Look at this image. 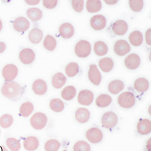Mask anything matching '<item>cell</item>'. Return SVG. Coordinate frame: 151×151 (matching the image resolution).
<instances>
[{
  "instance_id": "obj_1",
  "label": "cell",
  "mask_w": 151,
  "mask_h": 151,
  "mask_svg": "<svg viewBox=\"0 0 151 151\" xmlns=\"http://www.w3.org/2000/svg\"><path fill=\"white\" fill-rule=\"evenodd\" d=\"M1 92L3 96L12 100H17L21 97L24 90L16 81H5L1 87Z\"/></svg>"
},
{
  "instance_id": "obj_2",
  "label": "cell",
  "mask_w": 151,
  "mask_h": 151,
  "mask_svg": "<svg viewBox=\"0 0 151 151\" xmlns=\"http://www.w3.org/2000/svg\"><path fill=\"white\" fill-rule=\"evenodd\" d=\"M117 102L121 107L123 108H131L136 103V98L133 93L126 91L119 95Z\"/></svg>"
},
{
  "instance_id": "obj_3",
  "label": "cell",
  "mask_w": 151,
  "mask_h": 151,
  "mask_svg": "<svg viewBox=\"0 0 151 151\" xmlns=\"http://www.w3.org/2000/svg\"><path fill=\"white\" fill-rule=\"evenodd\" d=\"M47 123V116L41 112L35 113L30 119L31 125L35 130H42L46 126Z\"/></svg>"
},
{
  "instance_id": "obj_4",
  "label": "cell",
  "mask_w": 151,
  "mask_h": 151,
  "mask_svg": "<svg viewBox=\"0 0 151 151\" xmlns=\"http://www.w3.org/2000/svg\"><path fill=\"white\" fill-rule=\"evenodd\" d=\"M91 51V44L87 41H78L75 46V53L80 58L87 57L90 54Z\"/></svg>"
},
{
  "instance_id": "obj_5",
  "label": "cell",
  "mask_w": 151,
  "mask_h": 151,
  "mask_svg": "<svg viewBox=\"0 0 151 151\" xmlns=\"http://www.w3.org/2000/svg\"><path fill=\"white\" fill-rule=\"evenodd\" d=\"M118 121L117 115L112 111L104 113L101 119V124L103 127L107 129H111L116 125Z\"/></svg>"
},
{
  "instance_id": "obj_6",
  "label": "cell",
  "mask_w": 151,
  "mask_h": 151,
  "mask_svg": "<svg viewBox=\"0 0 151 151\" xmlns=\"http://www.w3.org/2000/svg\"><path fill=\"white\" fill-rule=\"evenodd\" d=\"M18 74V69L13 64L6 65L2 70V76L6 81H11L16 78Z\"/></svg>"
},
{
  "instance_id": "obj_7",
  "label": "cell",
  "mask_w": 151,
  "mask_h": 151,
  "mask_svg": "<svg viewBox=\"0 0 151 151\" xmlns=\"http://www.w3.org/2000/svg\"><path fill=\"white\" fill-rule=\"evenodd\" d=\"M86 136L87 139L90 143H98L103 139V134L100 129L96 127H93L87 131Z\"/></svg>"
},
{
  "instance_id": "obj_8",
  "label": "cell",
  "mask_w": 151,
  "mask_h": 151,
  "mask_svg": "<svg viewBox=\"0 0 151 151\" xmlns=\"http://www.w3.org/2000/svg\"><path fill=\"white\" fill-rule=\"evenodd\" d=\"M78 102L83 106H89L93 102V94L89 90H82L79 92L77 97Z\"/></svg>"
},
{
  "instance_id": "obj_9",
  "label": "cell",
  "mask_w": 151,
  "mask_h": 151,
  "mask_svg": "<svg viewBox=\"0 0 151 151\" xmlns=\"http://www.w3.org/2000/svg\"><path fill=\"white\" fill-rule=\"evenodd\" d=\"M114 50L117 55L123 56L130 51V46L126 41L119 40L115 43Z\"/></svg>"
},
{
  "instance_id": "obj_10",
  "label": "cell",
  "mask_w": 151,
  "mask_h": 151,
  "mask_svg": "<svg viewBox=\"0 0 151 151\" xmlns=\"http://www.w3.org/2000/svg\"><path fill=\"white\" fill-rule=\"evenodd\" d=\"M106 20L103 15H97L91 17L90 19V25L93 29L99 31L106 27Z\"/></svg>"
},
{
  "instance_id": "obj_11",
  "label": "cell",
  "mask_w": 151,
  "mask_h": 151,
  "mask_svg": "<svg viewBox=\"0 0 151 151\" xmlns=\"http://www.w3.org/2000/svg\"><path fill=\"white\" fill-rule=\"evenodd\" d=\"M19 58L22 63L29 65L34 61L35 54L34 51L30 48H24L19 52Z\"/></svg>"
},
{
  "instance_id": "obj_12",
  "label": "cell",
  "mask_w": 151,
  "mask_h": 151,
  "mask_svg": "<svg viewBox=\"0 0 151 151\" xmlns=\"http://www.w3.org/2000/svg\"><path fill=\"white\" fill-rule=\"evenodd\" d=\"M88 78L95 85H99L101 81V74L96 65H91L88 70Z\"/></svg>"
},
{
  "instance_id": "obj_13",
  "label": "cell",
  "mask_w": 151,
  "mask_h": 151,
  "mask_svg": "<svg viewBox=\"0 0 151 151\" xmlns=\"http://www.w3.org/2000/svg\"><path fill=\"white\" fill-rule=\"evenodd\" d=\"M30 27V23L29 20L24 17H18L16 18L13 22V28L16 31L22 33L25 32Z\"/></svg>"
},
{
  "instance_id": "obj_14",
  "label": "cell",
  "mask_w": 151,
  "mask_h": 151,
  "mask_svg": "<svg viewBox=\"0 0 151 151\" xmlns=\"http://www.w3.org/2000/svg\"><path fill=\"white\" fill-rule=\"evenodd\" d=\"M140 58L138 55L131 54L127 56L124 60V65L130 70H134L138 68L140 65Z\"/></svg>"
},
{
  "instance_id": "obj_15",
  "label": "cell",
  "mask_w": 151,
  "mask_h": 151,
  "mask_svg": "<svg viewBox=\"0 0 151 151\" xmlns=\"http://www.w3.org/2000/svg\"><path fill=\"white\" fill-rule=\"evenodd\" d=\"M32 89L36 94L44 95L46 93L47 91V85L45 81L41 79H38L33 82Z\"/></svg>"
},
{
  "instance_id": "obj_16",
  "label": "cell",
  "mask_w": 151,
  "mask_h": 151,
  "mask_svg": "<svg viewBox=\"0 0 151 151\" xmlns=\"http://www.w3.org/2000/svg\"><path fill=\"white\" fill-rule=\"evenodd\" d=\"M59 34L62 38H70L74 35V28L70 23H64L59 28Z\"/></svg>"
},
{
  "instance_id": "obj_17",
  "label": "cell",
  "mask_w": 151,
  "mask_h": 151,
  "mask_svg": "<svg viewBox=\"0 0 151 151\" xmlns=\"http://www.w3.org/2000/svg\"><path fill=\"white\" fill-rule=\"evenodd\" d=\"M137 130L141 135H147L151 132V122L147 119L140 120L137 124Z\"/></svg>"
},
{
  "instance_id": "obj_18",
  "label": "cell",
  "mask_w": 151,
  "mask_h": 151,
  "mask_svg": "<svg viewBox=\"0 0 151 151\" xmlns=\"http://www.w3.org/2000/svg\"><path fill=\"white\" fill-rule=\"evenodd\" d=\"M112 30L117 35H123L128 31V25L127 22L122 20L115 22L112 25Z\"/></svg>"
},
{
  "instance_id": "obj_19",
  "label": "cell",
  "mask_w": 151,
  "mask_h": 151,
  "mask_svg": "<svg viewBox=\"0 0 151 151\" xmlns=\"http://www.w3.org/2000/svg\"><path fill=\"white\" fill-rule=\"evenodd\" d=\"M90 113L86 108L80 107L75 111V119L80 123H85L90 119Z\"/></svg>"
},
{
  "instance_id": "obj_20",
  "label": "cell",
  "mask_w": 151,
  "mask_h": 151,
  "mask_svg": "<svg viewBox=\"0 0 151 151\" xmlns=\"http://www.w3.org/2000/svg\"><path fill=\"white\" fill-rule=\"evenodd\" d=\"M39 146V141L37 137L35 136H29L24 139V147L27 151H34L38 149Z\"/></svg>"
},
{
  "instance_id": "obj_21",
  "label": "cell",
  "mask_w": 151,
  "mask_h": 151,
  "mask_svg": "<svg viewBox=\"0 0 151 151\" xmlns=\"http://www.w3.org/2000/svg\"><path fill=\"white\" fill-rule=\"evenodd\" d=\"M124 85L123 82L119 80H115L110 82L108 84V89L112 94H117L123 90Z\"/></svg>"
},
{
  "instance_id": "obj_22",
  "label": "cell",
  "mask_w": 151,
  "mask_h": 151,
  "mask_svg": "<svg viewBox=\"0 0 151 151\" xmlns=\"http://www.w3.org/2000/svg\"><path fill=\"white\" fill-rule=\"evenodd\" d=\"M149 83L147 79L144 78H139L134 81V87L139 93H144L148 90Z\"/></svg>"
},
{
  "instance_id": "obj_23",
  "label": "cell",
  "mask_w": 151,
  "mask_h": 151,
  "mask_svg": "<svg viewBox=\"0 0 151 151\" xmlns=\"http://www.w3.org/2000/svg\"><path fill=\"white\" fill-rule=\"evenodd\" d=\"M66 82V78L61 73H56L52 78V85L55 89H60L65 85Z\"/></svg>"
},
{
  "instance_id": "obj_24",
  "label": "cell",
  "mask_w": 151,
  "mask_h": 151,
  "mask_svg": "<svg viewBox=\"0 0 151 151\" xmlns=\"http://www.w3.org/2000/svg\"><path fill=\"white\" fill-rule=\"evenodd\" d=\"M29 39L32 44H38L43 38V33L38 28H33L29 32Z\"/></svg>"
},
{
  "instance_id": "obj_25",
  "label": "cell",
  "mask_w": 151,
  "mask_h": 151,
  "mask_svg": "<svg viewBox=\"0 0 151 151\" xmlns=\"http://www.w3.org/2000/svg\"><path fill=\"white\" fill-rule=\"evenodd\" d=\"M77 91L75 87L72 85H69V86L65 87L64 89H62L61 92L62 98L65 100H71L75 98L76 95Z\"/></svg>"
},
{
  "instance_id": "obj_26",
  "label": "cell",
  "mask_w": 151,
  "mask_h": 151,
  "mask_svg": "<svg viewBox=\"0 0 151 151\" xmlns=\"http://www.w3.org/2000/svg\"><path fill=\"white\" fill-rule=\"evenodd\" d=\"M129 41L134 46H139L142 44L143 41V34L139 31H134L129 35Z\"/></svg>"
},
{
  "instance_id": "obj_27",
  "label": "cell",
  "mask_w": 151,
  "mask_h": 151,
  "mask_svg": "<svg viewBox=\"0 0 151 151\" xmlns=\"http://www.w3.org/2000/svg\"><path fill=\"white\" fill-rule=\"evenodd\" d=\"M99 66L101 70L104 73H108L112 70L114 67V61L110 57H104L99 61Z\"/></svg>"
},
{
  "instance_id": "obj_28",
  "label": "cell",
  "mask_w": 151,
  "mask_h": 151,
  "mask_svg": "<svg viewBox=\"0 0 151 151\" xmlns=\"http://www.w3.org/2000/svg\"><path fill=\"white\" fill-rule=\"evenodd\" d=\"M112 101V98L110 95L102 94L96 98V104L99 107H106L109 106Z\"/></svg>"
},
{
  "instance_id": "obj_29",
  "label": "cell",
  "mask_w": 151,
  "mask_h": 151,
  "mask_svg": "<svg viewBox=\"0 0 151 151\" xmlns=\"http://www.w3.org/2000/svg\"><path fill=\"white\" fill-rule=\"evenodd\" d=\"M34 110V106L30 102L23 103L19 107V114L24 117H28Z\"/></svg>"
},
{
  "instance_id": "obj_30",
  "label": "cell",
  "mask_w": 151,
  "mask_h": 151,
  "mask_svg": "<svg viewBox=\"0 0 151 151\" xmlns=\"http://www.w3.org/2000/svg\"><path fill=\"white\" fill-rule=\"evenodd\" d=\"M102 8V3L99 0H88L86 2V9L90 13L99 12Z\"/></svg>"
},
{
  "instance_id": "obj_31",
  "label": "cell",
  "mask_w": 151,
  "mask_h": 151,
  "mask_svg": "<svg viewBox=\"0 0 151 151\" xmlns=\"http://www.w3.org/2000/svg\"><path fill=\"white\" fill-rule=\"evenodd\" d=\"M95 53L98 56H103L106 55L108 52V46L104 42L102 41H97L93 46Z\"/></svg>"
},
{
  "instance_id": "obj_32",
  "label": "cell",
  "mask_w": 151,
  "mask_h": 151,
  "mask_svg": "<svg viewBox=\"0 0 151 151\" xmlns=\"http://www.w3.org/2000/svg\"><path fill=\"white\" fill-rule=\"evenodd\" d=\"M27 16L32 21L37 22L40 20L42 17V12L40 9L32 7L29 9L27 11Z\"/></svg>"
},
{
  "instance_id": "obj_33",
  "label": "cell",
  "mask_w": 151,
  "mask_h": 151,
  "mask_svg": "<svg viewBox=\"0 0 151 151\" xmlns=\"http://www.w3.org/2000/svg\"><path fill=\"white\" fill-rule=\"evenodd\" d=\"M43 45L46 50L51 52L53 51L55 49L56 46H57V41H56V39L52 36L47 35L44 38Z\"/></svg>"
},
{
  "instance_id": "obj_34",
  "label": "cell",
  "mask_w": 151,
  "mask_h": 151,
  "mask_svg": "<svg viewBox=\"0 0 151 151\" xmlns=\"http://www.w3.org/2000/svg\"><path fill=\"white\" fill-rule=\"evenodd\" d=\"M50 107L55 112L59 113L61 112L64 109V104L59 98H54L50 101Z\"/></svg>"
},
{
  "instance_id": "obj_35",
  "label": "cell",
  "mask_w": 151,
  "mask_h": 151,
  "mask_svg": "<svg viewBox=\"0 0 151 151\" xmlns=\"http://www.w3.org/2000/svg\"><path fill=\"white\" fill-rule=\"evenodd\" d=\"M78 71H79V67L77 63L72 62V63H69L66 67L65 68V74L68 77H74L75 76H76Z\"/></svg>"
},
{
  "instance_id": "obj_36",
  "label": "cell",
  "mask_w": 151,
  "mask_h": 151,
  "mask_svg": "<svg viewBox=\"0 0 151 151\" xmlns=\"http://www.w3.org/2000/svg\"><path fill=\"white\" fill-rule=\"evenodd\" d=\"M60 143L58 141L55 139H51L47 141L45 143L44 149L45 151H58L60 149Z\"/></svg>"
},
{
  "instance_id": "obj_37",
  "label": "cell",
  "mask_w": 151,
  "mask_h": 151,
  "mask_svg": "<svg viewBox=\"0 0 151 151\" xmlns=\"http://www.w3.org/2000/svg\"><path fill=\"white\" fill-rule=\"evenodd\" d=\"M6 145L11 151H19L21 148L20 143L14 137H9L6 139Z\"/></svg>"
},
{
  "instance_id": "obj_38",
  "label": "cell",
  "mask_w": 151,
  "mask_h": 151,
  "mask_svg": "<svg viewBox=\"0 0 151 151\" xmlns=\"http://www.w3.org/2000/svg\"><path fill=\"white\" fill-rule=\"evenodd\" d=\"M13 117L9 114H4L0 117V126L3 128H8L13 123Z\"/></svg>"
},
{
  "instance_id": "obj_39",
  "label": "cell",
  "mask_w": 151,
  "mask_h": 151,
  "mask_svg": "<svg viewBox=\"0 0 151 151\" xmlns=\"http://www.w3.org/2000/svg\"><path fill=\"white\" fill-rule=\"evenodd\" d=\"M89 144L84 141H78L73 146V151H90Z\"/></svg>"
},
{
  "instance_id": "obj_40",
  "label": "cell",
  "mask_w": 151,
  "mask_h": 151,
  "mask_svg": "<svg viewBox=\"0 0 151 151\" xmlns=\"http://www.w3.org/2000/svg\"><path fill=\"white\" fill-rule=\"evenodd\" d=\"M130 8L134 12H140L143 7V1L142 0H130Z\"/></svg>"
},
{
  "instance_id": "obj_41",
  "label": "cell",
  "mask_w": 151,
  "mask_h": 151,
  "mask_svg": "<svg viewBox=\"0 0 151 151\" xmlns=\"http://www.w3.org/2000/svg\"><path fill=\"white\" fill-rule=\"evenodd\" d=\"M71 5L75 11L81 12L83 11L84 8V1L83 0H73L71 1Z\"/></svg>"
},
{
  "instance_id": "obj_42",
  "label": "cell",
  "mask_w": 151,
  "mask_h": 151,
  "mask_svg": "<svg viewBox=\"0 0 151 151\" xmlns=\"http://www.w3.org/2000/svg\"><path fill=\"white\" fill-rule=\"evenodd\" d=\"M58 3L57 0H44L43 5L45 8L52 9L57 6Z\"/></svg>"
},
{
  "instance_id": "obj_43",
  "label": "cell",
  "mask_w": 151,
  "mask_h": 151,
  "mask_svg": "<svg viewBox=\"0 0 151 151\" xmlns=\"http://www.w3.org/2000/svg\"><path fill=\"white\" fill-rule=\"evenodd\" d=\"M150 37H151V29H149L145 33V42L149 46L151 45Z\"/></svg>"
},
{
  "instance_id": "obj_44",
  "label": "cell",
  "mask_w": 151,
  "mask_h": 151,
  "mask_svg": "<svg viewBox=\"0 0 151 151\" xmlns=\"http://www.w3.org/2000/svg\"><path fill=\"white\" fill-rule=\"evenodd\" d=\"M25 3H27L28 5H37L40 3V0H25Z\"/></svg>"
},
{
  "instance_id": "obj_45",
  "label": "cell",
  "mask_w": 151,
  "mask_h": 151,
  "mask_svg": "<svg viewBox=\"0 0 151 151\" xmlns=\"http://www.w3.org/2000/svg\"><path fill=\"white\" fill-rule=\"evenodd\" d=\"M6 49V45L3 42H0V54L3 53V52Z\"/></svg>"
},
{
  "instance_id": "obj_46",
  "label": "cell",
  "mask_w": 151,
  "mask_h": 151,
  "mask_svg": "<svg viewBox=\"0 0 151 151\" xmlns=\"http://www.w3.org/2000/svg\"><path fill=\"white\" fill-rule=\"evenodd\" d=\"M104 3L108 5H114L117 3V0H104Z\"/></svg>"
},
{
  "instance_id": "obj_47",
  "label": "cell",
  "mask_w": 151,
  "mask_h": 151,
  "mask_svg": "<svg viewBox=\"0 0 151 151\" xmlns=\"http://www.w3.org/2000/svg\"><path fill=\"white\" fill-rule=\"evenodd\" d=\"M147 149L148 151H151V139L150 138L147 143Z\"/></svg>"
},
{
  "instance_id": "obj_48",
  "label": "cell",
  "mask_w": 151,
  "mask_h": 151,
  "mask_svg": "<svg viewBox=\"0 0 151 151\" xmlns=\"http://www.w3.org/2000/svg\"><path fill=\"white\" fill-rule=\"evenodd\" d=\"M0 151H9V150L6 149L4 146L2 145V146L0 147Z\"/></svg>"
},
{
  "instance_id": "obj_49",
  "label": "cell",
  "mask_w": 151,
  "mask_h": 151,
  "mask_svg": "<svg viewBox=\"0 0 151 151\" xmlns=\"http://www.w3.org/2000/svg\"><path fill=\"white\" fill-rule=\"evenodd\" d=\"M2 27H3V24H2V22L1 20H0V31H1V30L2 29Z\"/></svg>"
},
{
  "instance_id": "obj_50",
  "label": "cell",
  "mask_w": 151,
  "mask_h": 151,
  "mask_svg": "<svg viewBox=\"0 0 151 151\" xmlns=\"http://www.w3.org/2000/svg\"><path fill=\"white\" fill-rule=\"evenodd\" d=\"M62 151H68V150H62Z\"/></svg>"
},
{
  "instance_id": "obj_51",
  "label": "cell",
  "mask_w": 151,
  "mask_h": 151,
  "mask_svg": "<svg viewBox=\"0 0 151 151\" xmlns=\"http://www.w3.org/2000/svg\"><path fill=\"white\" fill-rule=\"evenodd\" d=\"M0 134H1V131H0Z\"/></svg>"
}]
</instances>
